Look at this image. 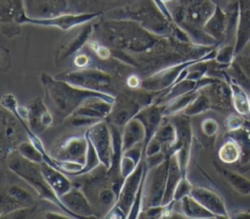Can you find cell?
<instances>
[{
	"label": "cell",
	"mask_w": 250,
	"mask_h": 219,
	"mask_svg": "<svg viewBox=\"0 0 250 219\" xmlns=\"http://www.w3.org/2000/svg\"><path fill=\"white\" fill-rule=\"evenodd\" d=\"M41 82L45 92V102L58 123L64 122L86 100L90 98L103 97L111 102L115 101V96L90 91L71 85L63 80L51 76L46 72L42 73Z\"/></svg>",
	"instance_id": "obj_1"
},
{
	"label": "cell",
	"mask_w": 250,
	"mask_h": 219,
	"mask_svg": "<svg viewBox=\"0 0 250 219\" xmlns=\"http://www.w3.org/2000/svg\"><path fill=\"white\" fill-rule=\"evenodd\" d=\"M3 160L6 161L8 169L26 182L36 192L40 198L55 204L60 210L65 212L71 217L58 195L53 191L46 181L41 171L40 164L27 160L16 150L9 152Z\"/></svg>",
	"instance_id": "obj_2"
},
{
	"label": "cell",
	"mask_w": 250,
	"mask_h": 219,
	"mask_svg": "<svg viewBox=\"0 0 250 219\" xmlns=\"http://www.w3.org/2000/svg\"><path fill=\"white\" fill-rule=\"evenodd\" d=\"M81 177L84 178L81 189L89 198L95 211H104L106 214L116 204L118 197L113 190L112 180L107 168L100 164L93 171L81 175Z\"/></svg>",
	"instance_id": "obj_3"
},
{
	"label": "cell",
	"mask_w": 250,
	"mask_h": 219,
	"mask_svg": "<svg viewBox=\"0 0 250 219\" xmlns=\"http://www.w3.org/2000/svg\"><path fill=\"white\" fill-rule=\"evenodd\" d=\"M159 93L148 92L144 89H120L115 97L112 110L105 119L108 123L122 129L124 125L145 107L154 103Z\"/></svg>",
	"instance_id": "obj_4"
},
{
	"label": "cell",
	"mask_w": 250,
	"mask_h": 219,
	"mask_svg": "<svg viewBox=\"0 0 250 219\" xmlns=\"http://www.w3.org/2000/svg\"><path fill=\"white\" fill-rule=\"evenodd\" d=\"M104 25L108 42L116 48L145 51L155 43L151 34L136 22H113Z\"/></svg>",
	"instance_id": "obj_5"
},
{
	"label": "cell",
	"mask_w": 250,
	"mask_h": 219,
	"mask_svg": "<svg viewBox=\"0 0 250 219\" xmlns=\"http://www.w3.org/2000/svg\"><path fill=\"white\" fill-rule=\"evenodd\" d=\"M71 85L115 96L121 88L117 87L112 77L105 71L95 68H80L73 71L61 73L56 76Z\"/></svg>",
	"instance_id": "obj_6"
},
{
	"label": "cell",
	"mask_w": 250,
	"mask_h": 219,
	"mask_svg": "<svg viewBox=\"0 0 250 219\" xmlns=\"http://www.w3.org/2000/svg\"><path fill=\"white\" fill-rule=\"evenodd\" d=\"M216 52H217V49L215 48L203 59L188 60L185 63L178 64L168 68H164L162 70L154 72L150 76L142 80L141 89H144L148 92H153V93H161L169 89L171 86H173L178 81L179 77L184 72V70L188 68L193 64H196L201 61L210 62L214 60L216 57Z\"/></svg>",
	"instance_id": "obj_7"
},
{
	"label": "cell",
	"mask_w": 250,
	"mask_h": 219,
	"mask_svg": "<svg viewBox=\"0 0 250 219\" xmlns=\"http://www.w3.org/2000/svg\"><path fill=\"white\" fill-rule=\"evenodd\" d=\"M169 166V155L160 164L147 168L144 181L143 211L151 206L162 205Z\"/></svg>",
	"instance_id": "obj_8"
},
{
	"label": "cell",
	"mask_w": 250,
	"mask_h": 219,
	"mask_svg": "<svg viewBox=\"0 0 250 219\" xmlns=\"http://www.w3.org/2000/svg\"><path fill=\"white\" fill-rule=\"evenodd\" d=\"M168 119L174 124L177 132V139L173 147V153H177L183 176L187 177L193 139L190 117L180 112L168 116Z\"/></svg>",
	"instance_id": "obj_9"
},
{
	"label": "cell",
	"mask_w": 250,
	"mask_h": 219,
	"mask_svg": "<svg viewBox=\"0 0 250 219\" xmlns=\"http://www.w3.org/2000/svg\"><path fill=\"white\" fill-rule=\"evenodd\" d=\"M27 138L26 131L21 120L10 110H1V152L2 159L6 154L16 150L17 146Z\"/></svg>",
	"instance_id": "obj_10"
},
{
	"label": "cell",
	"mask_w": 250,
	"mask_h": 219,
	"mask_svg": "<svg viewBox=\"0 0 250 219\" xmlns=\"http://www.w3.org/2000/svg\"><path fill=\"white\" fill-rule=\"evenodd\" d=\"M86 135L93 145L101 163L110 168L112 162V134L108 122L105 119L100 120L86 131Z\"/></svg>",
	"instance_id": "obj_11"
},
{
	"label": "cell",
	"mask_w": 250,
	"mask_h": 219,
	"mask_svg": "<svg viewBox=\"0 0 250 219\" xmlns=\"http://www.w3.org/2000/svg\"><path fill=\"white\" fill-rule=\"evenodd\" d=\"M88 146L89 142L86 133L82 136H71L65 139L49 154L52 158L58 160L79 162L84 165L86 162Z\"/></svg>",
	"instance_id": "obj_12"
},
{
	"label": "cell",
	"mask_w": 250,
	"mask_h": 219,
	"mask_svg": "<svg viewBox=\"0 0 250 219\" xmlns=\"http://www.w3.org/2000/svg\"><path fill=\"white\" fill-rule=\"evenodd\" d=\"M34 205V198L28 191L16 184L10 185L1 194L0 217L3 218L14 211Z\"/></svg>",
	"instance_id": "obj_13"
},
{
	"label": "cell",
	"mask_w": 250,
	"mask_h": 219,
	"mask_svg": "<svg viewBox=\"0 0 250 219\" xmlns=\"http://www.w3.org/2000/svg\"><path fill=\"white\" fill-rule=\"evenodd\" d=\"M146 168V166L145 163V158H143L139 165L136 167V169L129 176H127L123 182V185L118 195L116 205L124 211L126 217H128V214L133 206Z\"/></svg>",
	"instance_id": "obj_14"
},
{
	"label": "cell",
	"mask_w": 250,
	"mask_h": 219,
	"mask_svg": "<svg viewBox=\"0 0 250 219\" xmlns=\"http://www.w3.org/2000/svg\"><path fill=\"white\" fill-rule=\"evenodd\" d=\"M60 199L72 218L97 217L95 208L89 198L82 189L77 186H72L68 192L60 197Z\"/></svg>",
	"instance_id": "obj_15"
},
{
	"label": "cell",
	"mask_w": 250,
	"mask_h": 219,
	"mask_svg": "<svg viewBox=\"0 0 250 219\" xmlns=\"http://www.w3.org/2000/svg\"><path fill=\"white\" fill-rule=\"evenodd\" d=\"M55 122V116L46 102L37 97L27 106V120L29 128L36 134L43 133Z\"/></svg>",
	"instance_id": "obj_16"
},
{
	"label": "cell",
	"mask_w": 250,
	"mask_h": 219,
	"mask_svg": "<svg viewBox=\"0 0 250 219\" xmlns=\"http://www.w3.org/2000/svg\"><path fill=\"white\" fill-rule=\"evenodd\" d=\"M200 91L207 95L211 103L212 110L227 112L233 109L231 101V89L227 81L217 78L211 84L201 88Z\"/></svg>",
	"instance_id": "obj_17"
},
{
	"label": "cell",
	"mask_w": 250,
	"mask_h": 219,
	"mask_svg": "<svg viewBox=\"0 0 250 219\" xmlns=\"http://www.w3.org/2000/svg\"><path fill=\"white\" fill-rule=\"evenodd\" d=\"M96 16H98V14H79V15L62 14L56 17L44 18V19H33L26 16L23 23L30 22V23L45 25V26H57L61 29L67 30L91 21Z\"/></svg>",
	"instance_id": "obj_18"
},
{
	"label": "cell",
	"mask_w": 250,
	"mask_h": 219,
	"mask_svg": "<svg viewBox=\"0 0 250 219\" xmlns=\"http://www.w3.org/2000/svg\"><path fill=\"white\" fill-rule=\"evenodd\" d=\"M189 195L217 218H229V214L222 197L214 191L203 187H192Z\"/></svg>",
	"instance_id": "obj_19"
},
{
	"label": "cell",
	"mask_w": 250,
	"mask_h": 219,
	"mask_svg": "<svg viewBox=\"0 0 250 219\" xmlns=\"http://www.w3.org/2000/svg\"><path fill=\"white\" fill-rule=\"evenodd\" d=\"M135 117L143 123L146 130V138L144 142L145 148L165 118L163 113V106L152 103L142 109Z\"/></svg>",
	"instance_id": "obj_20"
},
{
	"label": "cell",
	"mask_w": 250,
	"mask_h": 219,
	"mask_svg": "<svg viewBox=\"0 0 250 219\" xmlns=\"http://www.w3.org/2000/svg\"><path fill=\"white\" fill-rule=\"evenodd\" d=\"M229 19L227 12L220 6L216 9L212 16L208 19L203 26V30L211 36L219 45L225 44L228 35Z\"/></svg>",
	"instance_id": "obj_21"
},
{
	"label": "cell",
	"mask_w": 250,
	"mask_h": 219,
	"mask_svg": "<svg viewBox=\"0 0 250 219\" xmlns=\"http://www.w3.org/2000/svg\"><path fill=\"white\" fill-rule=\"evenodd\" d=\"M111 102L103 97H93L86 100L72 115H83L98 119H106L112 110Z\"/></svg>",
	"instance_id": "obj_22"
},
{
	"label": "cell",
	"mask_w": 250,
	"mask_h": 219,
	"mask_svg": "<svg viewBox=\"0 0 250 219\" xmlns=\"http://www.w3.org/2000/svg\"><path fill=\"white\" fill-rule=\"evenodd\" d=\"M40 168L46 181L59 197L72 188V183L68 176L54 165L47 161H43L40 163Z\"/></svg>",
	"instance_id": "obj_23"
},
{
	"label": "cell",
	"mask_w": 250,
	"mask_h": 219,
	"mask_svg": "<svg viewBox=\"0 0 250 219\" xmlns=\"http://www.w3.org/2000/svg\"><path fill=\"white\" fill-rule=\"evenodd\" d=\"M183 177L184 176L182 173L177 153H173L169 155V166H168V174H167V181H166V189L164 193L162 205H167L172 201H174V194H175L176 188L178 187Z\"/></svg>",
	"instance_id": "obj_24"
},
{
	"label": "cell",
	"mask_w": 250,
	"mask_h": 219,
	"mask_svg": "<svg viewBox=\"0 0 250 219\" xmlns=\"http://www.w3.org/2000/svg\"><path fill=\"white\" fill-rule=\"evenodd\" d=\"M25 12L21 0H1L2 25H18L23 23Z\"/></svg>",
	"instance_id": "obj_25"
},
{
	"label": "cell",
	"mask_w": 250,
	"mask_h": 219,
	"mask_svg": "<svg viewBox=\"0 0 250 219\" xmlns=\"http://www.w3.org/2000/svg\"><path fill=\"white\" fill-rule=\"evenodd\" d=\"M146 130L136 117L130 119L122 128V152L145 142Z\"/></svg>",
	"instance_id": "obj_26"
},
{
	"label": "cell",
	"mask_w": 250,
	"mask_h": 219,
	"mask_svg": "<svg viewBox=\"0 0 250 219\" xmlns=\"http://www.w3.org/2000/svg\"><path fill=\"white\" fill-rule=\"evenodd\" d=\"M217 172L229 183V185L238 194L242 196L250 195V179L239 172L230 170L217 163L214 164Z\"/></svg>",
	"instance_id": "obj_27"
},
{
	"label": "cell",
	"mask_w": 250,
	"mask_h": 219,
	"mask_svg": "<svg viewBox=\"0 0 250 219\" xmlns=\"http://www.w3.org/2000/svg\"><path fill=\"white\" fill-rule=\"evenodd\" d=\"M179 203V213L183 217L189 218H217L212 212L206 209L202 204H200L194 197L190 195H187L181 199L177 200Z\"/></svg>",
	"instance_id": "obj_28"
},
{
	"label": "cell",
	"mask_w": 250,
	"mask_h": 219,
	"mask_svg": "<svg viewBox=\"0 0 250 219\" xmlns=\"http://www.w3.org/2000/svg\"><path fill=\"white\" fill-rule=\"evenodd\" d=\"M226 137L232 138L241 150L240 165H248L250 163V120L247 119L245 124L233 131H228Z\"/></svg>",
	"instance_id": "obj_29"
},
{
	"label": "cell",
	"mask_w": 250,
	"mask_h": 219,
	"mask_svg": "<svg viewBox=\"0 0 250 219\" xmlns=\"http://www.w3.org/2000/svg\"><path fill=\"white\" fill-rule=\"evenodd\" d=\"M144 158V143L138 144L122 153L120 159V172L125 179L139 165Z\"/></svg>",
	"instance_id": "obj_30"
},
{
	"label": "cell",
	"mask_w": 250,
	"mask_h": 219,
	"mask_svg": "<svg viewBox=\"0 0 250 219\" xmlns=\"http://www.w3.org/2000/svg\"><path fill=\"white\" fill-rule=\"evenodd\" d=\"M250 41V10L239 8V17L235 36V55L241 54Z\"/></svg>",
	"instance_id": "obj_31"
},
{
	"label": "cell",
	"mask_w": 250,
	"mask_h": 219,
	"mask_svg": "<svg viewBox=\"0 0 250 219\" xmlns=\"http://www.w3.org/2000/svg\"><path fill=\"white\" fill-rule=\"evenodd\" d=\"M231 89V101L233 110L245 116L250 115V106H249V94L240 85L233 81L229 82Z\"/></svg>",
	"instance_id": "obj_32"
},
{
	"label": "cell",
	"mask_w": 250,
	"mask_h": 219,
	"mask_svg": "<svg viewBox=\"0 0 250 219\" xmlns=\"http://www.w3.org/2000/svg\"><path fill=\"white\" fill-rule=\"evenodd\" d=\"M218 156L221 162L225 164L239 163L241 150L238 144L232 138L225 136V141L218 151Z\"/></svg>",
	"instance_id": "obj_33"
},
{
	"label": "cell",
	"mask_w": 250,
	"mask_h": 219,
	"mask_svg": "<svg viewBox=\"0 0 250 219\" xmlns=\"http://www.w3.org/2000/svg\"><path fill=\"white\" fill-rule=\"evenodd\" d=\"M198 93H199V91L190 92V93L182 95L180 97H177V98L171 100L170 102L166 103L165 105H161V106H163L164 116L168 117L170 115L183 112L184 110L196 98Z\"/></svg>",
	"instance_id": "obj_34"
},
{
	"label": "cell",
	"mask_w": 250,
	"mask_h": 219,
	"mask_svg": "<svg viewBox=\"0 0 250 219\" xmlns=\"http://www.w3.org/2000/svg\"><path fill=\"white\" fill-rule=\"evenodd\" d=\"M16 151L22 157H24L27 160L32 161L34 163L40 164L43 161H45V155L43 154V153L28 139L20 143L17 146Z\"/></svg>",
	"instance_id": "obj_35"
},
{
	"label": "cell",
	"mask_w": 250,
	"mask_h": 219,
	"mask_svg": "<svg viewBox=\"0 0 250 219\" xmlns=\"http://www.w3.org/2000/svg\"><path fill=\"white\" fill-rule=\"evenodd\" d=\"M210 110H212V106L207 95L199 90L196 98L184 110L183 113L189 117H192Z\"/></svg>",
	"instance_id": "obj_36"
},
{
	"label": "cell",
	"mask_w": 250,
	"mask_h": 219,
	"mask_svg": "<svg viewBox=\"0 0 250 219\" xmlns=\"http://www.w3.org/2000/svg\"><path fill=\"white\" fill-rule=\"evenodd\" d=\"M90 33H91V26H86L79 33V35H77L73 39H71L70 42H68L66 44V46L62 48V52L61 57L62 59H64V58L70 56L72 53L79 50L81 48V46L87 41Z\"/></svg>",
	"instance_id": "obj_37"
},
{
	"label": "cell",
	"mask_w": 250,
	"mask_h": 219,
	"mask_svg": "<svg viewBox=\"0 0 250 219\" xmlns=\"http://www.w3.org/2000/svg\"><path fill=\"white\" fill-rule=\"evenodd\" d=\"M235 47L234 43H227V44H222L221 47L217 49L216 52V57L214 61L216 62L217 65L223 66L225 67H228L234 60L235 58Z\"/></svg>",
	"instance_id": "obj_38"
},
{
	"label": "cell",
	"mask_w": 250,
	"mask_h": 219,
	"mask_svg": "<svg viewBox=\"0 0 250 219\" xmlns=\"http://www.w3.org/2000/svg\"><path fill=\"white\" fill-rule=\"evenodd\" d=\"M200 130L202 135L209 140L210 145L213 146L215 138L217 136V133L219 131V124L217 122V120H215L212 117H207L204 118L201 121L200 124Z\"/></svg>",
	"instance_id": "obj_39"
},
{
	"label": "cell",
	"mask_w": 250,
	"mask_h": 219,
	"mask_svg": "<svg viewBox=\"0 0 250 219\" xmlns=\"http://www.w3.org/2000/svg\"><path fill=\"white\" fill-rule=\"evenodd\" d=\"M247 121L246 116L243 114H240L238 112H230L226 120H225V126L228 131H233L240 127H242L245 122Z\"/></svg>",
	"instance_id": "obj_40"
},
{
	"label": "cell",
	"mask_w": 250,
	"mask_h": 219,
	"mask_svg": "<svg viewBox=\"0 0 250 219\" xmlns=\"http://www.w3.org/2000/svg\"><path fill=\"white\" fill-rule=\"evenodd\" d=\"M103 120V119H98V118H93V117H88V116H83V115H71L69 116L64 122H68L72 127L75 128H81V127H91L98 121Z\"/></svg>",
	"instance_id": "obj_41"
},
{
	"label": "cell",
	"mask_w": 250,
	"mask_h": 219,
	"mask_svg": "<svg viewBox=\"0 0 250 219\" xmlns=\"http://www.w3.org/2000/svg\"><path fill=\"white\" fill-rule=\"evenodd\" d=\"M191 188H192V186L188 182V178L183 177L182 180L180 181L178 187L176 188V191H175V194H174V201H177V200L181 199L182 197H184L187 195H189Z\"/></svg>",
	"instance_id": "obj_42"
},
{
	"label": "cell",
	"mask_w": 250,
	"mask_h": 219,
	"mask_svg": "<svg viewBox=\"0 0 250 219\" xmlns=\"http://www.w3.org/2000/svg\"><path fill=\"white\" fill-rule=\"evenodd\" d=\"M89 45H90V47L93 49V51H94L100 58H102V59H106V58H108V57L110 56L109 50H108L106 47L100 45L98 42H96V41H91V42L89 43Z\"/></svg>",
	"instance_id": "obj_43"
},
{
	"label": "cell",
	"mask_w": 250,
	"mask_h": 219,
	"mask_svg": "<svg viewBox=\"0 0 250 219\" xmlns=\"http://www.w3.org/2000/svg\"><path fill=\"white\" fill-rule=\"evenodd\" d=\"M141 83H142V79H140L139 76L137 75H130L127 77L126 81H125V84L128 88H131V89H139L141 88Z\"/></svg>",
	"instance_id": "obj_44"
},
{
	"label": "cell",
	"mask_w": 250,
	"mask_h": 219,
	"mask_svg": "<svg viewBox=\"0 0 250 219\" xmlns=\"http://www.w3.org/2000/svg\"><path fill=\"white\" fill-rule=\"evenodd\" d=\"M89 64V58L85 54H79L74 58V65L79 68H84Z\"/></svg>",
	"instance_id": "obj_45"
},
{
	"label": "cell",
	"mask_w": 250,
	"mask_h": 219,
	"mask_svg": "<svg viewBox=\"0 0 250 219\" xmlns=\"http://www.w3.org/2000/svg\"><path fill=\"white\" fill-rule=\"evenodd\" d=\"M216 5H218V6H220L221 8H223V9H225V8H227L229 4H231L232 2H234V1H236V0H212Z\"/></svg>",
	"instance_id": "obj_46"
},
{
	"label": "cell",
	"mask_w": 250,
	"mask_h": 219,
	"mask_svg": "<svg viewBox=\"0 0 250 219\" xmlns=\"http://www.w3.org/2000/svg\"><path fill=\"white\" fill-rule=\"evenodd\" d=\"M229 217H235V218L236 217H243V218L247 217V218H250V211H248V210H240L239 212H237L235 214H232Z\"/></svg>",
	"instance_id": "obj_47"
},
{
	"label": "cell",
	"mask_w": 250,
	"mask_h": 219,
	"mask_svg": "<svg viewBox=\"0 0 250 219\" xmlns=\"http://www.w3.org/2000/svg\"><path fill=\"white\" fill-rule=\"evenodd\" d=\"M239 8L250 10V0H237Z\"/></svg>",
	"instance_id": "obj_48"
},
{
	"label": "cell",
	"mask_w": 250,
	"mask_h": 219,
	"mask_svg": "<svg viewBox=\"0 0 250 219\" xmlns=\"http://www.w3.org/2000/svg\"><path fill=\"white\" fill-rule=\"evenodd\" d=\"M249 106H250V93H249Z\"/></svg>",
	"instance_id": "obj_49"
}]
</instances>
